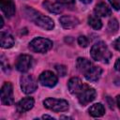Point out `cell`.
<instances>
[{
	"label": "cell",
	"instance_id": "1",
	"mask_svg": "<svg viewBox=\"0 0 120 120\" xmlns=\"http://www.w3.org/2000/svg\"><path fill=\"white\" fill-rule=\"evenodd\" d=\"M24 14L29 20L33 21L35 22V24H37L38 26H39L45 30H52L54 27V22L52 21V19L41 14L40 12L33 9L32 8L25 7Z\"/></svg>",
	"mask_w": 120,
	"mask_h": 120
},
{
	"label": "cell",
	"instance_id": "2",
	"mask_svg": "<svg viewBox=\"0 0 120 120\" xmlns=\"http://www.w3.org/2000/svg\"><path fill=\"white\" fill-rule=\"evenodd\" d=\"M91 57L96 61H102L104 63H108L110 58L112 57V53L109 51L107 45L103 41H98L93 45L90 51Z\"/></svg>",
	"mask_w": 120,
	"mask_h": 120
},
{
	"label": "cell",
	"instance_id": "3",
	"mask_svg": "<svg viewBox=\"0 0 120 120\" xmlns=\"http://www.w3.org/2000/svg\"><path fill=\"white\" fill-rule=\"evenodd\" d=\"M52 41L45 38H35L31 42L29 43V49L35 52H39V53H44L50 51L52 48Z\"/></svg>",
	"mask_w": 120,
	"mask_h": 120
},
{
	"label": "cell",
	"instance_id": "4",
	"mask_svg": "<svg viewBox=\"0 0 120 120\" xmlns=\"http://www.w3.org/2000/svg\"><path fill=\"white\" fill-rule=\"evenodd\" d=\"M43 105L45 108L60 112H66L68 109V102L65 99H59V98H48L43 101Z\"/></svg>",
	"mask_w": 120,
	"mask_h": 120
},
{
	"label": "cell",
	"instance_id": "5",
	"mask_svg": "<svg viewBox=\"0 0 120 120\" xmlns=\"http://www.w3.org/2000/svg\"><path fill=\"white\" fill-rule=\"evenodd\" d=\"M96 96H97L96 90L93 87H90L89 85L85 84L82 90L77 95V98L80 104L82 106H85L91 101H93L96 98Z\"/></svg>",
	"mask_w": 120,
	"mask_h": 120
},
{
	"label": "cell",
	"instance_id": "6",
	"mask_svg": "<svg viewBox=\"0 0 120 120\" xmlns=\"http://www.w3.org/2000/svg\"><path fill=\"white\" fill-rule=\"evenodd\" d=\"M21 88L24 94H32L38 88V83L36 80L29 74L22 75L20 79Z\"/></svg>",
	"mask_w": 120,
	"mask_h": 120
},
{
	"label": "cell",
	"instance_id": "7",
	"mask_svg": "<svg viewBox=\"0 0 120 120\" xmlns=\"http://www.w3.org/2000/svg\"><path fill=\"white\" fill-rule=\"evenodd\" d=\"M1 101L4 105H12L14 102L13 87L10 82H5L1 87Z\"/></svg>",
	"mask_w": 120,
	"mask_h": 120
},
{
	"label": "cell",
	"instance_id": "8",
	"mask_svg": "<svg viewBox=\"0 0 120 120\" xmlns=\"http://www.w3.org/2000/svg\"><path fill=\"white\" fill-rule=\"evenodd\" d=\"M57 76L50 71V70H46V71H43L39 77H38V82L43 85V86H47V87H53L56 85L57 83Z\"/></svg>",
	"mask_w": 120,
	"mask_h": 120
},
{
	"label": "cell",
	"instance_id": "9",
	"mask_svg": "<svg viewBox=\"0 0 120 120\" xmlns=\"http://www.w3.org/2000/svg\"><path fill=\"white\" fill-rule=\"evenodd\" d=\"M32 66V57L28 54H21L16 61V68L20 72H26Z\"/></svg>",
	"mask_w": 120,
	"mask_h": 120
},
{
	"label": "cell",
	"instance_id": "10",
	"mask_svg": "<svg viewBox=\"0 0 120 120\" xmlns=\"http://www.w3.org/2000/svg\"><path fill=\"white\" fill-rule=\"evenodd\" d=\"M84 83H82V82L81 81V79L77 78V77H73L71 78L68 82V90L71 94L77 96L82 90V88L84 87Z\"/></svg>",
	"mask_w": 120,
	"mask_h": 120
},
{
	"label": "cell",
	"instance_id": "11",
	"mask_svg": "<svg viewBox=\"0 0 120 120\" xmlns=\"http://www.w3.org/2000/svg\"><path fill=\"white\" fill-rule=\"evenodd\" d=\"M34 104H35V100L33 98H30V97L23 98L16 104V109L19 112H25L31 110L33 108Z\"/></svg>",
	"mask_w": 120,
	"mask_h": 120
},
{
	"label": "cell",
	"instance_id": "12",
	"mask_svg": "<svg viewBox=\"0 0 120 120\" xmlns=\"http://www.w3.org/2000/svg\"><path fill=\"white\" fill-rule=\"evenodd\" d=\"M0 7L4 14L8 18H11L16 11L15 4L12 0H0Z\"/></svg>",
	"mask_w": 120,
	"mask_h": 120
},
{
	"label": "cell",
	"instance_id": "13",
	"mask_svg": "<svg viewBox=\"0 0 120 120\" xmlns=\"http://www.w3.org/2000/svg\"><path fill=\"white\" fill-rule=\"evenodd\" d=\"M59 22L61 23V25L66 28V29H70V28H74L75 26H77L79 24V20L76 17L73 16H62L59 19Z\"/></svg>",
	"mask_w": 120,
	"mask_h": 120
},
{
	"label": "cell",
	"instance_id": "14",
	"mask_svg": "<svg viewBox=\"0 0 120 120\" xmlns=\"http://www.w3.org/2000/svg\"><path fill=\"white\" fill-rule=\"evenodd\" d=\"M102 74V69L99 67L92 66L91 68L84 73V77L89 82H97Z\"/></svg>",
	"mask_w": 120,
	"mask_h": 120
},
{
	"label": "cell",
	"instance_id": "15",
	"mask_svg": "<svg viewBox=\"0 0 120 120\" xmlns=\"http://www.w3.org/2000/svg\"><path fill=\"white\" fill-rule=\"evenodd\" d=\"M14 42H15L14 38L9 33L1 31V33H0V45L2 48H4V49L11 48L14 45Z\"/></svg>",
	"mask_w": 120,
	"mask_h": 120
},
{
	"label": "cell",
	"instance_id": "16",
	"mask_svg": "<svg viewBox=\"0 0 120 120\" xmlns=\"http://www.w3.org/2000/svg\"><path fill=\"white\" fill-rule=\"evenodd\" d=\"M76 66H77V68L80 72L82 73H85L87 72L91 67L93 66L92 63L87 59V58H84V57H79L77 59V63H76Z\"/></svg>",
	"mask_w": 120,
	"mask_h": 120
},
{
	"label": "cell",
	"instance_id": "17",
	"mask_svg": "<svg viewBox=\"0 0 120 120\" xmlns=\"http://www.w3.org/2000/svg\"><path fill=\"white\" fill-rule=\"evenodd\" d=\"M42 6L50 12L52 13H55V14H59L63 11V7L60 3H52L50 1H44L42 3Z\"/></svg>",
	"mask_w": 120,
	"mask_h": 120
},
{
	"label": "cell",
	"instance_id": "18",
	"mask_svg": "<svg viewBox=\"0 0 120 120\" xmlns=\"http://www.w3.org/2000/svg\"><path fill=\"white\" fill-rule=\"evenodd\" d=\"M94 12L97 16H100V17H107L109 15H111V9L110 8L105 4V3H99L98 4L95 8H94Z\"/></svg>",
	"mask_w": 120,
	"mask_h": 120
},
{
	"label": "cell",
	"instance_id": "19",
	"mask_svg": "<svg viewBox=\"0 0 120 120\" xmlns=\"http://www.w3.org/2000/svg\"><path fill=\"white\" fill-rule=\"evenodd\" d=\"M88 112L93 117H100L105 113V108L101 103H96L89 108Z\"/></svg>",
	"mask_w": 120,
	"mask_h": 120
},
{
	"label": "cell",
	"instance_id": "20",
	"mask_svg": "<svg viewBox=\"0 0 120 120\" xmlns=\"http://www.w3.org/2000/svg\"><path fill=\"white\" fill-rule=\"evenodd\" d=\"M88 24L96 30H99L102 27V22L100 19L98 18V16H95V15H90L88 17Z\"/></svg>",
	"mask_w": 120,
	"mask_h": 120
},
{
	"label": "cell",
	"instance_id": "21",
	"mask_svg": "<svg viewBox=\"0 0 120 120\" xmlns=\"http://www.w3.org/2000/svg\"><path fill=\"white\" fill-rule=\"evenodd\" d=\"M118 28H119L118 21L115 18L111 19L109 21V23H108V31L111 34H114V33H116L118 31Z\"/></svg>",
	"mask_w": 120,
	"mask_h": 120
},
{
	"label": "cell",
	"instance_id": "22",
	"mask_svg": "<svg viewBox=\"0 0 120 120\" xmlns=\"http://www.w3.org/2000/svg\"><path fill=\"white\" fill-rule=\"evenodd\" d=\"M55 69H56L57 73L62 77H64L67 74V68L64 65H56L55 66Z\"/></svg>",
	"mask_w": 120,
	"mask_h": 120
},
{
	"label": "cell",
	"instance_id": "23",
	"mask_svg": "<svg viewBox=\"0 0 120 120\" xmlns=\"http://www.w3.org/2000/svg\"><path fill=\"white\" fill-rule=\"evenodd\" d=\"M78 43L81 47H87V45L89 43V40L85 36H80L78 38Z\"/></svg>",
	"mask_w": 120,
	"mask_h": 120
},
{
	"label": "cell",
	"instance_id": "24",
	"mask_svg": "<svg viewBox=\"0 0 120 120\" xmlns=\"http://www.w3.org/2000/svg\"><path fill=\"white\" fill-rule=\"evenodd\" d=\"M5 60H6V59H5L4 55H2V56H1V66H2L3 70L8 73V70H9V66H8V62H6Z\"/></svg>",
	"mask_w": 120,
	"mask_h": 120
},
{
	"label": "cell",
	"instance_id": "25",
	"mask_svg": "<svg viewBox=\"0 0 120 120\" xmlns=\"http://www.w3.org/2000/svg\"><path fill=\"white\" fill-rule=\"evenodd\" d=\"M109 2L111 3V5L112 6L113 8L115 9H120V0H109Z\"/></svg>",
	"mask_w": 120,
	"mask_h": 120
},
{
	"label": "cell",
	"instance_id": "26",
	"mask_svg": "<svg viewBox=\"0 0 120 120\" xmlns=\"http://www.w3.org/2000/svg\"><path fill=\"white\" fill-rule=\"evenodd\" d=\"M113 47H114L117 51L120 52V37L114 40V42H113Z\"/></svg>",
	"mask_w": 120,
	"mask_h": 120
},
{
	"label": "cell",
	"instance_id": "27",
	"mask_svg": "<svg viewBox=\"0 0 120 120\" xmlns=\"http://www.w3.org/2000/svg\"><path fill=\"white\" fill-rule=\"evenodd\" d=\"M55 1L60 4H73L75 0H55Z\"/></svg>",
	"mask_w": 120,
	"mask_h": 120
},
{
	"label": "cell",
	"instance_id": "28",
	"mask_svg": "<svg viewBox=\"0 0 120 120\" xmlns=\"http://www.w3.org/2000/svg\"><path fill=\"white\" fill-rule=\"evenodd\" d=\"M114 68H115L116 71L120 72V58H118V59L116 60V62H115V64H114Z\"/></svg>",
	"mask_w": 120,
	"mask_h": 120
},
{
	"label": "cell",
	"instance_id": "29",
	"mask_svg": "<svg viewBox=\"0 0 120 120\" xmlns=\"http://www.w3.org/2000/svg\"><path fill=\"white\" fill-rule=\"evenodd\" d=\"M42 118H43V119H46V118H49V119H54L52 116H51V115H48V114H44V115L42 116Z\"/></svg>",
	"mask_w": 120,
	"mask_h": 120
},
{
	"label": "cell",
	"instance_id": "30",
	"mask_svg": "<svg viewBox=\"0 0 120 120\" xmlns=\"http://www.w3.org/2000/svg\"><path fill=\"white\" fill-rule=\"evenodd\" d=\"M116 102H117V105H118V108L120 109V95L117 97V99H116Z\"/></svg>",
	"mask_w": 120,
	"mask_h": 120
},
{
	"label": "cell",
	"instance_id": "31",
	"mask_svg": "<svg viewBox=\"0 0 120 120\" xmlns=\"http://www.w3.org/2000/svg\"><path fill=\"white\" fill-rule=\"evenodd\" d=\"M82 3H84V4H88V3H90L92 0H81Z\"/></svg>",
	"mask_w": 120,
	"mask_h": 120
}]
</instances>
